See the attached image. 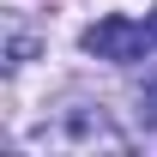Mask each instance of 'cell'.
<instances>
[{"instance_id":"1","label":"cell","mask_w":157,"mask_h":157,"mask_svg":"<svg viewBox=\"0 0 157 157\" xmlns=\"http://www.w3.org/2000/svg\"><path fill=\"white\" fill-rule=\"evenodd\" d=\"M42 145H60V151H127V133H121L115 121L103 115L97 103H73V109H60L55 121H42L36 127Z\"/></svg>"},{"instance_id":"2","label":"cell","mask_w":157,"mask_h":157,"mask_svg":"<svg viewBox=\"0 0 157 157\" xmlns=\"http://www.w3.org/2000/svg\"><path fill=\"white\" fill-rule=\"evenodd\" d=\"M145 48H157L151 24H133L127 12H109V18H97L91 30H85V55L115 60V67H133V60H145Z\"/></svg>"},{"instance_id":"3","label":"cell","mask_w":157,"mask_h":157,"mask_svg":"<svg viewBox=\"0 0 157 157\" xmlns=\"http://www.w3.org/2000/svg\"><path fill=\"white\" fill-rule=\"evenodd\" d=\"M139 127H157V78L139 85Z\"/></svg>"},{"instance_id":"4","label":"cell","mask_w":157,"mask_h":157,"mask_svg":"<svg viewBox=\"0 0 157 157\" xmlns=\"http://www.w3.org/2000/svg\"><path fill=\"white\" fill-rule=\"evenodd\" d=\"M151 36H157V6H151Z\"/></svg>"}]
</instances>
